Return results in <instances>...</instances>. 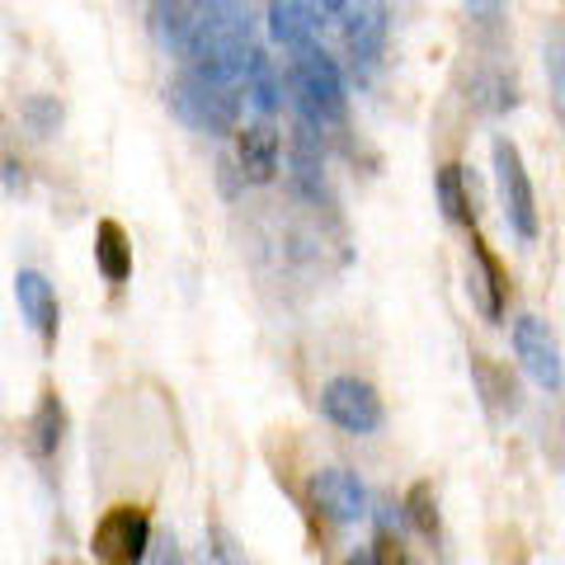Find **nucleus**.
I'll return each mask as SVG.
<instances>
[{
  "instance_id": "2eb2a0df",
  "label": "nucleus",
  "mask_w": 565,
  "mask_h": 565,
  "mask_svg": "<svg viewBox=\"0 0 565 565\" xmlns=\"http://www.w3.org/2000/svg\"><path fill=\"white\" fill-rule=\"evenodd\" d=\"M62 434H66V411H62L57 392H47L39 401V411H33V419H29V444L39 457H52L62 448Z\"/></svg>"
},
{
  "instance_id": "6e6552de",
  "label": "nucleus",
  "mask_w": 565,
  "mask_h": 565,
  "mask_svg": "<svg viewBox=\"0 0 565 565\" xmlns=\"http://www.w3.org/2000/svg\"><path fill=\"white\" fill-rule=\"evenodd\" d=\"M311 500L330 523H359L367 519V490L353 471L344 467H326L311 476Z\"/></svg>"
},
{
  "instance_id": "4468645a",
  "label": "nucleus",
  "mask_w": 565,
  "mask_h": 565,
  "mask_svg": "<svg viewBox=\"0 0 565 565\" xmlns=\"http://www.w3.org/2000/svg\"><path fill=\"white\" fill-rule=\"evenodd\" d=\"M95 264L109 282H128L132 278V245L122 236L118 222H99L95 226Z\"/></svg>"
},
{
  "instance_id": "9d476101",
  "label": "nucleus",
  "mask_w": 565,
  "mask_h": 565,
  "mask_svg": "<svg viewBox=\"0 0 565 565\" xmlns=\"http://www.w3.org/2000/svg\"><path fill=\"white\" fill-rule=\"evenodd\" d=\"M467 288H471L476 311H481L490 326H500L509 278H504V264L486 250V241H481V236H471V282H467Z\"/></svg>"
},
{
  "instance_id": "0eeeda50",
  "label": "nucleus",
  "mask_w": 565,
  "mask_h": 565,
  "mask_svg": "<svg viewBox=\"0 0 565 565\" xmlns=\"http://www.w3.org/2000/svg\"><path fill=\"white\" fill-rule=\"evenodd\" d=\"M236 166L245 184H274L282 166V137L269 118L236 128Z\"/></svg>"
},
{
  "instance_id": "412c9836",
  "label": "nucleus",
  "mask_w": 565,
  "mask_h": 565,
  "mask_svg": "<svg viewBox=\"0 0 565 565\" xmlns=\"http://www.w3.org/2000/svg\"><path fill=\"white\" fill-rule=\"evenodd\" d=\"M504 10H509V0H467V14L481 29H500L504 24Z\"/></svg>"
},
{
  "instance_id": "423d86ee",
  "label": "nucleus",
  "mask_w": 565,
  "mask_h": 565,
  "mask_svg": "<svg viewBox=\"0 0 565 565\" xmlns=\"http://www.w3.org/2000/svg\"><path fill=\"white\" fill-rule=\"evenodd\" d=\"M514 353L523 363V373L533 377L542 392H561L565 386V363H561V344L537 316H519L514 321Z\"/></svg>"
},
{
  "instance_id": "ddd939ff",
  "label": "nucleus",
  "mask_w": 565,
  "mask_h": 565,
  "mask_svg": "<svg viewBox=\"0 0 565 565\" xmlns=\"http://www.w3.org/2000/svg\"><path fill=\"white\" fill-rule=\"evenodd\" d=\"M241 90L245 99L259 109V118H274L278 114V104H282V81H278V71H274V57L264 47L250 43V52H245V76H241Z\"/></svg>"
},
{
  "instance_id": "4be33fe9",
  "label": "nucleus",
  "mask_w": 565,
  "mask_h": 565,
  "mask_svg": "<svg viewBox=\"0 0 565 565\" xmlns=\"http://www.w3.org/2000/svg\"><path fill=\"white\" fill-rule=\"evenodd\" d=\"M316 6V14H321V20H340V14L353 6V0H311Z\"/></svg>"
},
{
  "instance_id": "7ed1b4c3",
  "label": "nucleus",
  "mask_w": 565,
  "mask_h": 565,
  "mask_svg": "<svg viewBox=\"0 0 565 565\" xmlns=\"http://www.w3.org/2000/svg\"><path fill=\"white\" fill-rule=\"evenodd\" d=\"M494 184H500V203H504V222L514 226V236L533 245L537 241V193L527 180V166L519 147L509 137L494 141Z\"/></svg>"
},
{
  "instance_id": "1a4fd4ad",
  "label": "nucleus",
  "mask_w": 565,
  "mask_h": 565,
  "mask_svg": "<svg viewBox=\"0 0 565 565\" xmlns=\"http://www.w3.org/2000/svg\"><path fill=\"white\" fill-rule=\"evenodd\" d=\"M14 302H20L24 321L39 330V340L52 349L57 344V330H62V307H57V292L39 269H20L14 274Z\"/></svg>"
},
{
  "instance_id": "f8f14e48",
  "label": "nucleus",
  "mask_w": 565,
  "mask_h": 565,
  "mask_svg": "<svg viewBox=\"0 0 565 565\" xmlns=\"http://www.w3.org/2000/svg\"><path fill=\"white\" fill-rule=\"evenodd\" d=\"M316 6L311 0H269V14H264V24H269V43L282 47V52H297L316 43Z\"/></svg>"
},
{
  "instance_id": "20e7f679",
  "label": "nucleus",
  "mask_w": 565,
  "mask_h": 565,
  "mask_svg": "<svg viewBox=\"0 0 565 565\" xmlns=\"http://www.w3.org/2000/svg\"><path fill=\"white\" fill-rule=\"evenodd\" d=\"M151 546V519L141 504H114L104 509V519L95 523V537H90V552L109 565H132L147 556Z\"/></svg>"
},
{
  "instance_id": "a211bd4d",
  "label": "nucleus",
  "mask_w": 565,
  "mask_h": 565,
  "mask_svg": "<svg viewBox=\"0 0 565 565\" xmlns=\"http://www.w3.org/2000/svg\"><path fill=\"white\" fill-rule=\"evenodd\" d=\"M471 367H476V377H481V386H486V401H494L500 411L514 415V411H519V386H514V377L500 373V367H490L481 353L471 359Z\"/></svg>"
},
{
  "instance_id": "aec40b11",
  "label": "nucleus",
  "mask_w": 565,
  "mask_h": 565,
  "mask_svg": "<svg viewBox=\"0 0 565 565\" xmlns=\"http://www.w3.org/2000/svg\"><path fill=\"white\" fill-rule=\"evenodd\" d=\"M24 114H29V122H33V132H39V137H52V132H57V122H62V109L52 99H29Z\"/></svg>"
},
{
  "instance_id": "6ab92c4d",
  "label": "nucleus",
  "mask_w": 565,
  "mask_h": 565,
  "mask_svg": "<svg viewBox=\"0 0 565 565\" xmlns=\"http://www.w3.org/2000/svg\"><path fill=\"white\" fill-rule=\"evenodd\" d=\"M405 514H411V523L419 527L424 537L438 533V504H434V486H429V481H419V486L411 490V500H405Z\"/></svg>"
},
{
  "instance_id": "39448f33",
  "label": "nucleus",
  "mask_w": 565,
  "mask_h": 565,
  "mask_svg": "<svg viewBox=\"0 0 565 565\" xmlns=\"http://www.w3.org/2000/svg\"><path fill=\"white\" fill-rule=\"evenodd\" d=\"M321 411L334 429H344V434H377L382 429V396L373 392V382H363V377H330L321 392Z\"/></svg>"
},
{
  "instance_id": "f257e3e1",
  "label": "nucleus",
  "mask_w": 565,
  "mask_h": 565,
  "mask_svg": "<svg viewBox=\"0 0 565 565\" xmlns=\"http://www.w3.org/2000/svg\"><path fill=\"white\" fill-rule=\"evenodd\" d=\"M288 95L297 104V114H302L307 122H316V128L340 122L349 114L340 62H334L326 47H316V43L292 52V62H288Z\"/></svg>"
},
{
  "instance_id": "f3484780",
  "label": "nucleus",
  "mask_w": 565,
  "mask_h": 565,
  "mask_svg": "<svg viewBox=\"0 0 565 565\" xmlns=\"http://www.w3.org/2000/svg\"><path fill=\"white\" fill-rule=\"evenodd\" d=\"M542 62H546V81H552V104H556V114L565 122V24H556L552 33H546Z\"/></svg>"
},
{
  "instance_id": "9b49d317",
  "label": "nucleus",
  "mask_w": 565,
  "mask_h": 565,
  "mask_svg": "<svg viewBox=\"0 0 565 565\" xmlns=\"http://www.w3.org/2000/svg\"><path fill=\"white\" fill-rule=\"evenodd\" d=\"M344 20V47L353 62L373 66L382 57V43H386V10L377 0H353V6L340 14Z\"/></svg>"
},
{
  "instance_id": "dca6fc26",
  "label": "nucleus",
  "mask_w": 565,
  "mask_h": 565,
  "mask_svg": "<svg viewBox=\"0 0 565 565\" xmlns=\"http://www.w3.org/2000/svg\"><path fill=\"white\" fill-rule=\"evenodd\" d=\"M434 193H438V207H444V217L452 226H467L471 222V199L462 189V166H444L434 180Z\"/></svg>"
},
{
  "instance_id": "f03ea898",
  "label": "nucleus",
  "mask_w": 565,
  "mask_h": 565,
  "mask_svg": "<svg viewBox=\"0 0 565 565\" xmlns=\"http://www.w3.org/2000/svg\"><path fill=\"white\" fill-rule=\"evenodd\" d=\"M241 85L226 81H207L199 71L184 66V76L170 85V104L189 128H199L207 137H232L241 128Z\"/></svg>"
}]
</instances>
